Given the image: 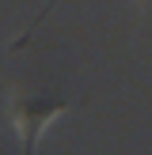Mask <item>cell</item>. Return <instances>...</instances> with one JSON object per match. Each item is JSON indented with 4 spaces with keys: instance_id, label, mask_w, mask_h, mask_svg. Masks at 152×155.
Listing matches in <instances>:
<instances>
[{
    "instance_id": "1",
    "label": "cell",
    "mask_w": 152,
    "mask_h": 155,
    "mask_svg": "<svg viewBox=\"0 0 152 155\" xmlns=\"http://www.w3.org/2000/svg\"><path fill=\"white\" fill-rule=\"evenodd\" d=\"M61 110H68L65 98H57V102H46V98H23V102L12 110L15 129L23 133V148H27V155H34V140H38V133H42V129L50 125Z\"/></svg>"
}]
</instances>
